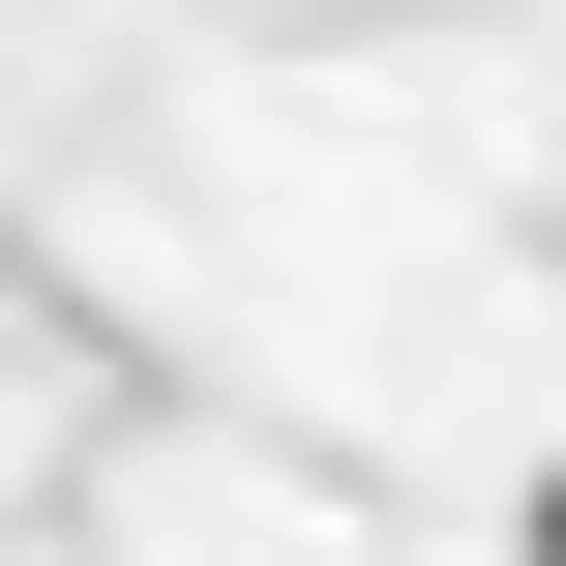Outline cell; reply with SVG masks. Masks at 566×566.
<instances>
[{
	"mask_svg": "<svg viewBox=\"0 0 566 566\" xmlns=\"http://www.w3.org/2000/svg\"><path fill=\"white\" fill-rule=\"evenodd\" d=\"M537 566H566V478H537Z\"/></svg>",
	"mask_w": 566,
	"mask_h": 566,
	"instance_id": "6da1fadb",
	"label": "cell"
}]
</instances>
